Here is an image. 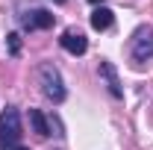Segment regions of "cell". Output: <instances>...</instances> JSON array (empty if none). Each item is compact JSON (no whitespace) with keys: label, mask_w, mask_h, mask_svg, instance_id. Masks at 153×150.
<instances>
[{"label":"cell","mask_w":153,"mask_h":150,"mask_svg":"<svg viewBox=\"0 0 153 150\" xmlns=\"http://www.w3.org/2000/svg\"><path fill=\"white\" fill-rule=\"evenodd\" d=\"M38 85H41V94L47 97V100H53V103H62L65 100V82H62V74H59V68L53 62H44V65H38Z\"/></svg>","instance_id":"6da1fadb"},{"label":"cell","mask_w":153,"mask_h":150,"mask_svg":"<svg viewBox=\"0 0 153 150\" xmlns=\"http://www.w3.org/2000/svg\"><path fill=\"white\" fill-rule=\"evenodd\" d=\"M18 138H21V115L15 106H6L0 112V150L18 147Z\"/></svg>","instance_id":"7a4b0ae2"},{"label":"cell","mask_w":153,"mask_h":150,"mask_svg":"<svg viewBox=\"0 0 153 150\" xmlns=\"http://www.w3.org/2000/svg\"><path fill=\"white\" fill-rule=\"evenodd\" d=\"M130 53H133V59L138 65L153 59V27L150 24H138L135 27L133 38H130Z\"/></svg>","instance_id":"3957f363"},{"label":"cell","mask_w":153,"mask_h":150,"mask_svg":"<svg viewBox=\"0 0 153 150\" xmlns=\"http://www.w3.org/2000/svg\"><path fill=\"white\" fill-rule=\"evenodd\" d=\"M18 21H21V27H24L27 33H33V30H47V27H53V24H56V15L47 12V9H27V12L18 15Z\"/></svg>","instance_id":"277c9868"},{"label":"cell","mask_w":153,"mask_h":150,"mask_svg":"<svg viewBox=\"0 0 153 150\" xmlns=\"http://www.w3.org/2000/svg\"><path fill=\"white\" fill-rule=\"evenodd\" d=\"M59 44H62L71 56H82V53L88 50V38L82 36L76 27H68V30L62 33V38H59Z\"/></svg>","instance_id":"5b68a950"},{"label":"cell","mask_w":153,"mask_h":150,"mask_svg":"<svg viewBox=\"0 0 153 150\" xmlns=\"http://www.w3.org/2000/svg\"><path fill=\"white\" fill-rule=\"evenodd\" d=\"M100 76H103V82H106V88L112 97H124V88H121V79H118V71H115L112 62H106V59H100Z\"/></svg>","instance_id":"8992f818"},{"label":"cell","mask_w":153,"mask_h":150,"mask_svg":"<svg viewBox=\"0 0 153 150\" xmlns=\"http://www.w3.org/2000/svg\"><path fill=\"white\" fill-rule=\"evenodd\" d=\"M112 21H115V12L106 9V6H94V12L88 15V24H91V30H97V33H106L112 27Z\"/></svg>","instance_id":"52a82bcc"},{"label":"cell","mask_w":153,"mask_h":150,"mask_svg":"<svg viewBox=\"0 0 153 150\" xmlns=\"http://www.w3.org/2000/svg\"><path fill=\"white\" fill-rule=\"evenodd\" d=\"M30 124H33V132L36 135H41V138L50 135V124H47V118L38 112V109H30Z\"/></svg>","instance_id":"ba28073f"},{"label":"cell","mask_w":153,"mask_h":150,"mask_svg":"<svg viewBox=\"0 0 153 150\" xmlns=\"http://www.w3.org/2000/svg\"><path fill=\"white\" fill-rule=\"evenodd\" d=\"M6 47H9V56H18L21 53V36L18 33H9L6 36Z\"/></svg>","instance_id":"9c48e42d"},{"label":"cell","mask_w":153,"mask_h":150,"mask_svg":"<svg viewBox=\"0 0 153 150\" xmlns=\"http://www.w3.org/2000/svg\"><path fill=\"white\" fill-rule=\"evenodd\" d=\"M47 124H50V132H53V135H65V132H62V124H59V118L50 115V118H47Z\"/></svg>","instance_id":"30bf717a"},{"label":"cell","mask_w":153,"mask_h":150,"mask_svg":"<svg viewBox=\"0 0 153 150\" xmlns=\"http://www.w3.org/2000/svg\"><path fill=\"white\" fill-rule=\"evenodd\" d=\"M88 3H91V6H100V3H103V0H88Z\"/></svg>","instance_id":"8fae6325"},{"label":"cell","mask_w":153,"mask_h":150,"mask_svg":"<svg viewBox=\"0 0 153 150\" xmlns=\"http://www.w3.org/2000/svg\"><path fill=\"white\" fill-rule=\"evenodd\" d=\"M12 150H30V147H12Z\"/></svg>","instance_id":"7c38bea8"},{"label":"cell","mask_w":153,"mask_h":150,"mask_svg":"<svg viewBox=\"0 0 153 150\" xmlns=\"http://www.w3.org/2000/svg\"><path fill=\"white\" fill-rule=\"evenodd\" d=\"M53 3H65V0H53Z\"/></svg>","instance_id":"4fadbf2b"}]
</instances>
